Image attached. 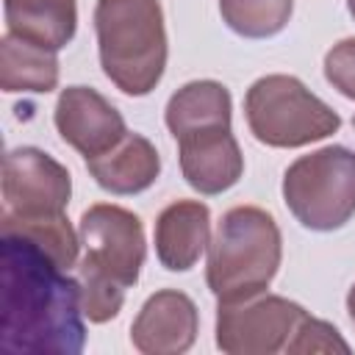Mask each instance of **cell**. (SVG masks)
Segmentation results:
<instances>
[{"label": "cell", "instance_id": "14", "mask_svg": "<svg viewBox=\"0 0 355 355\" xmlns=\"http://www.w3.org/2000/svg\"><path fill=\"white\" fill-rule=\"evenodd\" d=\"M3 8L8 33L55 53L72 42L78 28L75 0H3Z\"/></svg>", "mask_w": 355, "mask_h": 355}, {"label": "cell", "instance_id": "1", "mask_svg": "<svg viewBox=\"0 0 355 355\" xmlns=\"http://www.w3.org/2000/svg\"><path fill=\"white\" fill-rule=\"evenodd\" d=\"M0 258L3 349L14 355H78L86 344L80 280L17 233H3Z\"/></svg>", "mask_w": 355, "mask_h": 355}, {"label": "cell", "instance_id": "18", "mask_svg": "<svg viewBox=\"0 0 355 355\" xmlns=\"http://www.w3.org/2000/svg\"><path fill=\"white\" fill-rule=\"evenodd\" d=\"M294 11V0H219L225 25L244 39H269L280 33Z\"/></svg>", "mask_w": 355, "mask_h": 355}, {"label": "cell", "instance_id": "8", "mask_svg": "<svg viewBox=\"0 0 355 355\" xmlns=\"http://www.w3.org/2000/svg\"><path fill=\"white\" fill-rule=\"evenodd\" d=\"M72 175L39 147H17L3 158V216L36 219L67 214Z\"/></svg>", "mask_w": 355, "mask_h": 355}, {"label": "cell", "instance_id": "12", "mask_svg": "<svg viewBox=\"0 0 355 355\" xmlns=\"http://www.w3.org/2000/svg\"><path fill=\"white\" fill-rule=\"evenodd\" d=\"M211 244V211L200 200H175L155 219V255L169 272H189Z\"/></svg>", "mask_w": 355, "mask_h": 355}, {"label": "cell", "instance_id": "11", "mask_svg": "<svg viewBox=\"0 0 355 355\" xmlns=\"http://www.w3.org/2000/svg\"><path fill=\"white\" fill-rule=\"evenodd\" d=\"M180 172L186 183L205 194H222L244 175V155L230 128H208L178 139Z\"/></svg>", "mask_w": 355, "mask_h": 355}, {"label": "cell", "instance_id": "21", "mask_svg": "<svg viewBox=\"0 0 355 355\" xmlns=\"http://www.w3.org/2000/svg\"><path fill=\"white\" fill-rule=\"evenodd\" d=\"M324 78L336 92L355 100V39H341L327 50Z\"/></svg>", "mask_w": 355, "mask_h": 355}, {"label": "cell", "instance_id": "9", "mask_svg": "<svg viewBox=\"0 0 355 355\" xmlns=\"http://www.w3.org/2000/svg\"><path fill=\"white\" fill-rule=\"evenodd\" d=\"M53 119L61 139L83 158H94L111 150L128 133L122 114L97 89L89 86H67L58 94Z\"/></svg>", "mask_w": 355, "mask_h": 355}, {"label": "cell", "instance_id": "13", "mask_svg": "<svg viewBox=\"0 0 355 355\" xmlns=\"http://www.w3.org/2000/svg\"><path fill=\"white\" fill-rule=\"evenodd\" d=\"M86 169L100 189L125 197V194H139L158 180L161 158L147 136L128 130L111 150L86 158Z\"/></svg>", "mask_w": 355, "mask_h": 355}, {"label": "cell", "instance_id": "17", "mask_svg": "<svg viewBox=\"0 0 355 355\" xmlns=\"http://www.w3.org/2000/svg\"><path fill=\"white\" fill-rule=\"evenodd\" d=\"M3 233H17L31 239L36 247H42L61 269H72L78 263V247H80V233L69 225L67 214L55 216H36V219H17V216H3L0 219Z\"/></svg>", "mask_w": 355, "mask_h": 355}, {"label": "cell", "instance_id": "16", "mask_svg": "<svg viewBox=\"0 0 355 355\" xmlns=\"http://www.w3.org/2000/svg\"><path fill=\"white\" fill-rule=\"evenodd\" d=\"M0 86L3 92H36L47 94L58 86L55 50L6 33L0 42Z\"/></svg>", "mask_w": 355, "mask_h": 355}, {"label": "cell", "instance_id": "15", "mask_svg": "<svg viewBox=\"0 0 355 355\" xmlns=\"http://www.w3.org/2000/svg\"><path fill=\"white\" fill-rule=\"evenodd\" d=\"M233 100L225 83L219 80H191L180 86L166 103V128L178 139L208 130V128H230Z\"/></svg>", "mask_w": 355, "mask_h": 355}, {"label": "cell", "instance_id": "22", "mask_svg": "<svg viewBox=\"0 0 355 355\" xmlns=\"http://www.w3.org/2000/svg\"><path fill=\"white\" fill-rule=\"evenodd\" d=\"M347 311H349V319H352V324H355V283H352V288H349V294H347Z\"/></svg>", "mask_w": 355, "mask_h": 355}, {"label": "cell", "instance_id": "7", "mask_svg": "<svg viewBox=\"0 0 355 355\" xmlns=\"http://www.w3.org/2000/svg\"><path fill=\"white\" fill-rule=\"evenodd\" d=\"M78 233L86 250L78 266L94 269L125 288L136 286L147 258V241L144 225L133 211L114 202L89 205L80 216Z\"/></svg>", "mask_w": 355, "mask_h": 355}, {"label": "cell", "instance_id": "4", "mask_svg": "<svg viewBox=\"0 0 355 355\" xmlns=\"http://www.w3.org/2000/svg\"><path fill=\"white\" fill-rule=\"evenodd\" d=\"M250 133L266 147H305L341 128V116L294 75H263L244 94Z\"/></svg>", "mask_w": 355, "mask_h": 355}, {"label": "cell", "instance_id": "23", "mask_svg": "<svg viewBox=\"0 0 355 355\" xmlns=\"http://www.w3.org/2000/svg\"><path fill=\"white\" fill-rule=\"evenodd\" d=\"M347 8H349V14H352V19H355V0H347Z\"/></svg>", "mask_w": 355, "mask_h": 355}, {"label": "cell", "instance_id": "6", "mask_svg": "<svg viewBox=\"0 0 355 355\" xmlns=\"http://www.w3.org/2000/svg\"><path fill=\"white\" fill-rule=\"evenodd\" d=\"M308 311L280 294L222 300L216 308V347L227 355L286 352Z\"/></svg>", "mask_w": 355, "mask_h": 355}, {"label": "cell", "instance_id": "3", "mask_svg": "<svg viewBox=\"0 0 355 355\" xmlns=\"http://www.w3.org/2000/svg\"><path fill=\"white\" fill-rule=\"evenodd\" d=\"M283 258V239L275 216L258 205H236L222 214L208 244L205 280L222 300H244L266 291Z\"/></svg>", "mask_w": 355, "mask_h": 355}, {"label": "cell", "instance_id": "24", "mask_svg": "<svg viewBox=\"0 0 355 355\" xmlns=\"http://www.w3.org/2000/svg\"><path fill=\"white\" fill-rule=\"evenodd\" d=\"M352 128H355V116H352Z\"/></svg>", "mask_w": 355, "mask_h": 355}, {"label": "cell", "instance_id": "20", "mask_svg": "<svg viewBox=\"0 0 355 355\" xmlns=\"http://www.w3.org/2000/svg\"><path fill=\"white\" fill-rule=\"evenodd\" d=\"M286 352L297 355V352H349V344L338 336V330L330 322L305 316L302 324L297 327L294 338L288 341Z\"/></svg>", "mask_w": 355, "mask_h": 355}, {"label": "cell", "instance_id": "5", "mask_svg": "<svg viewBox=\"0 0 355 355\" xmlns=\"http://www.w3.org/2000/svg\"><path fill=\"white\" fill-rule=\"evenodd\" d=\"M283 202L308 230H338L355 216V153L341 144L300 155L283 175Z\"/></svg>", "mask_w": 355, "mask_h": 355}, {"label": "cell", "instance_id": "2", "mask_svg": "<svg viewBox=\"0 0 355 355\" xmlns=\"http://www.w3.org/2000/svg\"><path fill=\"white\" fill-rule=\"evenodd\" d=\"M97 53L105 78L130 97L150 94L166 69V25L158 0H97Z\"/></svg>", "mask_w": 355, "mask_h": 355}, {"label": "cell", "instance_id": "10", "mask_svg": "<svg viewBox=\"0 0 355 355\" xmlns=\"http://www.w3.org/2000/svg\"><path fill=\"white\" fill-rule=\"evenodd\" d=\"M197 305L178 288L150 294L130 324V344L144 355H180L197 341Z\"/></svg>", "mask_w": 355, "mask_h": 355}, {"label": "cell", "instance_id": "19", "mask_svg": "<svg viewBox=\"0 0 355 355\" xmlns=\"http://www.w3.org/2000/svg\"><path fill=\"white\" fill-rule=\"evenodd\" d=\"M78 280H80V294H83V313L89 322L103 324L122 311L125 291H128L125 286L86 266H78Z\"/></svg>", "mask_w": 355, "mask_h": 355}]
</instances>
